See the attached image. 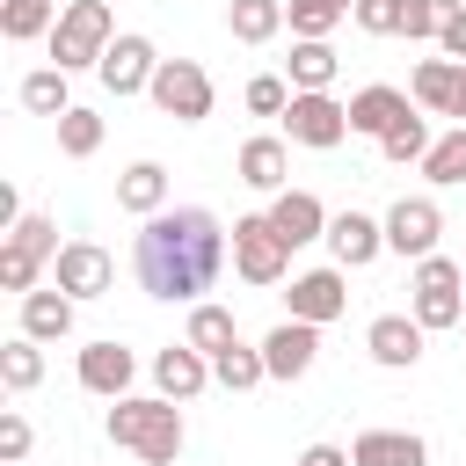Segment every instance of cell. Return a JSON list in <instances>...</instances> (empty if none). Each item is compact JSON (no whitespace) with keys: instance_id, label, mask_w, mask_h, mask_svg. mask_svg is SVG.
<instances>
[{"instance_id":"cell-30","label":"cell","mask_w":466,"mask_h":466,"mask_svg":"<svg viewBox=\"0 0 466 466\" xmlns=\"http://www.w3.org/2000/svg\"><path fill=\"white\" fill-rule=\"evenodd\" d=\"M430 146H437V138H430V109H408V116H400V124H393V131L379 138V153H386L393 167H408V160H422Z\"/></svg>"},{"instance_id":"cell-9","label":"cell","mask_w":466,"mask_h":466,"mask_svg":"<svg viewBox=\"0 0 466 466\" xmlns=\"http://www.w3.org/2000/svg\"><path fill=\"white\" fill-rule=\"evenodd\" d=\"M284 299H291V320L328 328V320H342V313H350V269H342V262H335V269H299Z\"/></svg>"},{"instance_id":"cell-38","label":"cell","mask_w":466,"mask_h":466,"mask_svg":"<svg viewBox=\"0 0 466 466\" xmlns=\"http://www.w3.org/2000/svg\"><path fill=\"white\" fill-rule=\"evenodd\" d=\"M350 15H357V29H364V36H400V15H408V0H357Z\"/></svg>"},{"instance_id":"cell-8","label":"cell","mask_w":466,"mask_h":466,"mask_svg":"<svg viewBox=\"0 0 466 466\" xmlns=\"http://www.w3.org/2000/svg\"><path fill=\"white\" fill-rule=\"evenodd\" d=\"M146 95H153L160 116H175V124H204V116H211V73H204L197 58H160V73H153Z\"/></svg>"},{"instance_id":"cell-4","label":"cell","mask_w":466,"mask_h":466,"mask_svg":"<svg viewBox=\"0 0 466 466\" xmlns=\"http://www.w3.org/2000/svg\"><path fill=\"white\" fill-rule=\"evenodd\" d=\"M408 291H415V320H422L430 335L466 320V262H451V255H422Z\"/></svg>"},{"instance_id":"cell-29","label":"cell","mask_w":466,"mask_h":466,"mask_svg":"<svg viewBox=\"0 0 466 466\" xmlns=\"http://www.w3.org/2000/svg\"><path fill=\"white\" fill-rule=\"evenodd\" d=\"M211 379H218L226 393H248V386H262V379H269V364H262V350H248V342H226V350L211 357Z\"/></svg>"},{"instance_id":"cell-13","label":"cell","mask_w":466,"mask_h":466,"mask_svg":"<svg viewBox=\"0 0 466 466\" xmlns=\"http://www.w3.org/2000/svg\"><path fill=\"white\" fill-rule=\"evenodd\" d=\"M422 320L415 313H379L371 328H364V350H371V364H386V371H415L422 364Z\"/></svg>"},{"instance_id":"cell-42","label":"cell","mask_w":466,"mask_h":466,"mask_svg":"<svg viewBox=\"0 0 466 466\" xmlns=\"http://www.w3.org/2000/svg\"><path fill=\"white\" fill-rule=\"evenodd\" d=\"M451 116L466 124V58H459V95H451Z\"/></svg>"},{"instance_id":"cell-11","label":"cell","mask_w":466,"mask_h":466,"mask_svg":"<svg viewBox=\"0 0 466 466\" xmlns=\"http://www.w3.org/2000/svg\"><path fill=\"white\" fill-rule=\"evenodd\" d=\"M95 73H102V87H109V95H146V87H153V73H160V51H153V36H131V29H124V36L102 51V66H95Z\"/></svg>"},{"instance_id":"cell-41","label":"cell","mask_w":466,"mask_h":466,"mask_svg":"<svg viewBox=\"0 0 466 466\" xmlns=\"http://www.w3.org/2000/svg\"><path fill=\"white\" fill-rule=\"evenodd\" d=\"M291 466H357V459H350L342 444H306V451H299Z\"/></svg>"},{"instance_id":"cell-3","label":"cell","mask_w":466,"mask_h":466,"mask_svg":"<svg viewBox=\"0 0 466 466\" xmlns=\"http://www.w3.org/2000/svg\"><path fill=\"white\" fill-rule=\"evenodd\" d=\"M116 44V22H109V0H66L58 29H51V66L66 73H87L102 66V51Z\"/></svg>"},{"instance_id":"cell-5","label":"cell","mask_w":466,"mask_h":466,"mask_svg":"<svg viewBox=\"0 0 466 466\" xmlns=\"http://www.w3.org/2000/svg\"><path fill=\"white\" fill-rule=\"evenodd\" d=\"M58 248H66V240H58V226H51L44 211H22V218H15V233L0 240V284H7V291H36V269H44V262H58Z\"/></svg>"},{"instance_id":"cell-32","label":"cell","mask_w":466,"mask_h":466,"mask_svg":"<svg viewBox=\"0 0 466 466\" xmlns=\"http://www.w3.org/2000/svg\"><path fill=\"white\" fill-rule=\"evenodd\" d=\"M36 379H44V342H36V335H15V342L0 350V386H7V393H29Z\"/></svg>"},{"instance_id":"cell-24","label":"cell","mask_w":466,"mask_h":466,"mask_svg":"<svg viewBox=\"0 0 466 466\" xmlns=\"http://www.w3.org/2000/svg\"><path fill=\"white\" fill-rule=\"evenodd\" d=\"M335 73H342V58L328 36H291V66H284L291 87H335Z\"/></svg>"},{"instance_id":"cell-35","label":"cell","mask_w":466,"mask_h":466,"mask_svg":"<svg viewBox=\"0 0 466 466\" xmlns=\"http://www.w3.org/2000/svg\"><path fill=\"white\" fill-rule=\"evenodd\" d=\"M342 15H350L342 0H291V7H284L291 36H335V22H342Z\"/></svg>"},{"instance_id":"cell-33","label":"cell","mask_w":466,"mask_h":466,"mask_svg":"<svg viewBox=\"0 0 466 466\" xmlns=\"http://www.w3.org/2000/svg\"><path fill=\"white\" fill-rule=\"evenodd\" d=\"M422 182H437V189L466 182V124H459V131H444V138L422 153Z\"/></svg>"},{"instance_id":"cell-19","label":"cell","mask_w":466,"mask_h":466,"mask_svg":"<svg viewBox=\"0 0 466 466\" xmlns=\"http://www.w3.org/2000/svg\"><path fill=\"white\" fill-rule=\"evenodd\" d=\"M233 167H240V182H248V189L277 197V189H291V138H248Z\"/></svg>"},{"instance_id":"cell-22","label":"cell","mask_w":466,"mask_h":466,"mask_svg":"<svg viewBox=\"0 0 466 466\" xmlns=\"http://www.w3.org/2000/svg\"><path fill=\"white\" fill-rule=\"evenodd\" d=\"M73 291H22V335H36V342H58V335H73Z\"/></svg>"},{"instance_id":"cell-15","label":"cell","mask_w":466,"mask_h":466,"mask_svg":"<svg viewBox=\"0 0 466 466\" xmlns=\"http://www.w3.org/2000/svg\"><path fill=\"white\" fill-rule=\"evenodd\" d=\"M328 218H335V211H328L313 189H277V197H269V226H277L291 248H306V240H328Z\"/></svg>"},{"instance_id":"cell-37","label":"cell","mask_w":466,"mask_h":466,"mask_svg":"<svg viewBox=\"0 0 466 466\" xmlns=\"http://www.w3.org/2000/svg\"><path fill=\"white\" fill-rule=\"evenodd\" d=\"M444 15H451V0H408V15H400V36H408V44H437Z\"/></svg>"},{"instance_id":"cell-2","label":"cell","mask_w":466,"mask_h":466,"mask_svg":"<svg viewBox=\"0 0 466 466\" xmlns=\"http://www.w3.org/2000/svg\"><path fill=\"white\" fill-rule=\"evenodd\" d=\"M102 430H109V444H116V451H138L146 466H175V459H182V437H189V430H182V408H175L167 393H160V400L124 393V400L109 408V422H102Z\"/></svg>"},{"instance_id":"cell-6","label":"cell","mask_w":466,"mask_h":466,"mask_svg":"<svg viewBox=\"0 0 466 466\" xmlns=\"http://www.w3.org/2000/svg\"><path fill=\"white\" fill-rule=\"evenodd\" d=\"M277 124H284V138H291V146L328 153V146H342V138H350V102H335L328 87H299V95H291V109H284Z\"/></svg>"},{"instance_id":"cell-31","label":"cell","mask_w":466,"mask_h":466,"mask_svg":"<svg viewBox=\"0 0 466 466\" xmlns=\"http://www.w3.org/2000/svg\"><path fill=\"white\" fill-rule=\"evenodd\" d=\"M182 342H197L204 357H218V350H226V342H240V335H233V313H226L218 299H197V306H189V335H182Z\"/></svg>"},{"instance_id":"cell-26","label":"cell","mask_w":466,"mask_h":466,"mask_svg":"<svg viewBox=\"0 0 466 466\" xmlns=\"http://www.w3.org/2000/svg\"><path fill=\"white\" fill-rule=\"evenodd\" d=\"M58 0H0V36L7 44H36V36H51L58 29Z\"/></svg>"},{"instance_id":"cell-40","label":"cell","mask_w":466,"mask_h":466,"mask_svg":"<svg viewBox=\"0 0 466 466\" xmlns=\"http://www.w3.org/2000/svg\"><path fill=\"white\" fill-rule=\"evenodd\" d=\"M437 51H444V58H466V0H451V15H444V29H437Z\"/></svg>"},{"instance_id":"cell-1","label":"cell","mask_w":466,"mask_h":466,"mask_svg":"<svg viewBox=\"0 0 466 466\" xmlns=\"http://www.w3.org/2000/svg\"><path fill=\"white\" fill-rule=\"evenodd\" d=\"M226 255H233V233H226L204 204L153 211V218L138 226V240H131V269H138V284H146L153 299H167V306H175V299L197 306V299L218 284Z\"/></svg>"},{"instance_id":"cell-39","label":"cell","mask_w":466,"mask_h":466,"mask_svg":"<svg viewBox=\"0 0 466 466\" xmlns=\"http://www.w3.org/2000/svg\"><path fill=\"white\" fill-rule=\"evenodd\" d=\"M7 459H29V422H22L15 408L0 415V466H7Z\"/></svg>"},{"instance_id":"cell-34","label":"cell","mask_w":466,"mask_h":466,"mask_svg":"<svg viewBox=\"0 0 466 466\" xmlns=\"http://www.w3.org/2000/svg\"><path fill=\"white\" fill-rule=\"evenodd\" d=\"M58 153H66V160H87V153H102V116L73 102V109L58 116Z\"/></svg>"},{"instance_id":"cell-14","label":"cell","mask_w":466,"mask_h":466,"mask_svg":"<svg viewBox=\"0 0 466 466\" xmlns=\"http://www.w3.org/2000/svg\"><path fill=\"white\" fill-rule=\"evenodd\" d=\"M313 357H320V328L313 320H277L269 335H262V364H269V379H306L313 371Z\"/></svg>"},{"instance_id":"cell-28","label":"cell","mask_w":466,"mask_h":466,"mask_svg":"<svg viewBox=\"0 0 466 466\" xmlns=\"http://www.w3.org/2000/svg\"><path fill=\"white\" fill-rule=\"evenodd\" d=\"M66 80H73L66 66L29 73V80H22V109H29V116H66V109H73V87H66Z\"/></svg>"},{"instance_id":"cell-25","label":"cell","mask_w":466,"mask_h":466,"mask_svg":"<svg viewBox=\"0 0 466 466\" xmlns=\"http://www.w3.org/2000/svg\"><path fill=\"white\" fill-rule=\"evenodd\" d=\"M408 95H415V109L451 116V95H459V58H422V66H415V80H408Z\"/></svg>"},{"instance_id":"cell-16","label":"cell","mask_w":466,"mask_h":466,"mask_svg":"<svg viewBox=\"0 0 466 466\" xmlns=\"http://www.w3.org/2000/svg\"><path fill=\"white\" fill-rule=\"evenodd\" d=\"M328 248H335V262H342V269H364V262H379V255H386V218L335 211V218H328Z\"/></svg>"},{"instance_id":"cell-20","label":"cell","mask_w":466,"mask_h":466,"mask_svg":"<svg viewBox=\"0 0 466 466\" xmlns=\"http://www.w3.org/2000/svg\"><path fill=\"white\" fill-rule=\"evenodd\" d=\"M408 109H415V102H408L400 87H386V80H379V87H357V95H350V131H364V138H386V131H393Z\"/></svg>"},{"instance_id":"cell-21","label":"cell","mask_w":466,"mask_h":466,"mask_svg":"<svg viewBox=\"0 0 466 466\" xmlns=\"http://www.w3.org/2000/svg\"><path fill=\"white\" fill-rule=\"evenodd\" d=\"M350 459H357V466H430V444H422L415 430H364V437L350 444Z\"/></svg>"},{"instance_id":"cell-17","label":"cell","mask_w":466,"mask_h":466,"mask_svg":"<svg viewBox=\"0 0 466 466\" xmlns=\"http://www.w3.org/2000/svg\"><path fill=\"white\" fill-rule=\"evenodd\" d=\"M131 379H138V357H131L124 342H87V350H80V386H87V393L124 400Z\"/></svg>"},{"instance_id":"cell-18","label":"cell","mask_w":466,"mask_h":466,"mask_svg":"<svg viewBox=\"0 0 466 466\" xmlns=\"http://www.w3.org/2000/svg\"><path fill=\"white\" fill-rule=\"evenodd\" d=\"M153 386H160L167 400H197V393L211 386V357H204L197 342H167V350L153 357Z\"/></svg>"},{"instance_id":"cell-23","label":"cell","mask_w":466,"mask_h":466,"mask_svg":"<svg viewBox=\"0 0 466 466\" xmlns=\"http://www.w3.org/2000/svg\"><path fill=\"white\" fill-rule=\"evenodd\" d=\"M116 204L138 211V218L167 211V167H160V160H131V167L116 175Z\"/></svg>"},{"instance_id":"cell-43","label":"cell","mask_w":466,"mask_h":466,"mask_svg":"<svg viewBox=\"0 0 466 466\" xmlns=\"http://www.w3.org/2000/svg\"><path fill=\"white\" fill-rule=\"evenodd\" d=\"M7 466H22V459H7Z\"/></svg>"},{"instance_id":"cell-36","label":"cell","mask_w":466,"mask_h":466,"mask_svg":"<svg viewBox=\"0 0 466 466\" xmlns=\"http://www.w3.org/2000/svg\"><path fill=\"white\" fill-rule=\"evenodd\" d=\"M291 95H299V87H291L284 73H255V80H248V109H255V116H284Z\"/></svg>"},{"instance_id":"cell-27","label":"cell","mask_w":466,"mask_h":466,"mask_svg":"<svg viewBox=\"0 0 466 466\" xmlns=\"http://www.w3.org/2000/svg\"><path fill=\"white\" fill-rule=\"evenodd\" d=\"M226 29L233 44H269L284 29V0H226Z\"/></svg>"},{"instance_id":"cell-10","label":"cell","mask_w":466,"mask_h":466,"mask_svg":"<svg viewBox=\"0 0 466 466\" xmlns=\"http://www.w3.org/2000/svg\"><path fill=\"white\" fill-rule=\"evenodd\" d=\"M437 233H444L437 197H400V204L386 211V248H393V255H408V262L437 255Z\"/></svg>"},{"instance_id":"cell-12","label":"cell","mask_w":466,"mask_h":466,"mask_svg":"<svg viewBox=\"0 0 466 466\" xmlns=\"http://www.w3.org/2000/svg\"><path fill=\"white\" fill-rule=\"evenodd\" d=\"M51 284L73 291V299H102V291L116 284V262H109V248H95V240H66L58 262H51Z\"/></svg>"},{"instance_id":"cell-7","label":"cell","mask_w":466,"mask_h":466,"mask_svg":"<svg viewBox=\"0 0 466 466\" xmlns=\"http://www.w3.org/2000/svg\"><path fill=\"white\" fill-rule=\"evenodd\" d=\"M233 269H240L248 284H284V269H291V240L269 226V211L233 218Z\"/></svg>"}]
</instances>
